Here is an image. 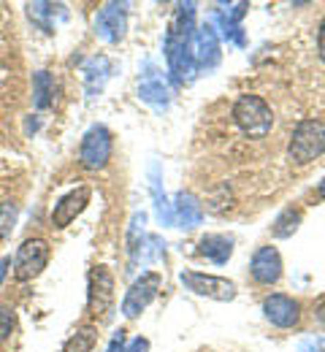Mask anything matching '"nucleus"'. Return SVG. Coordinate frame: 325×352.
I'll return each instance as SVG.
<instances>
[{
  "instance_id": "f257e3e1",
  "label": "nucleus",
  "mask_w": 325,
  "mask_h": 352,
  "mask_svg": "<svg viewBox=\"0 0 325 352\" xmlns=\"http://www.w3.org/2000/svg\"><path fill=\"white\" fill-rule=\"evenodd\" d=\"M231 122L233 128L241 133V138H247L252 144H260L274 133L277 114H274L271 103L263 95L241 92L231 106Z\"/></svg>"
},
{
  "instance_id": "7ed1b4c3",
  "label": "nucleus",
  "mask_w": 325,
  "mask_h": 352,
  "mask_svg": "<svg viewBox=\"0 0 325 352\" xmlns=\"http://www.w3.org/2000/svg\"><path fill=\"white\" fill-rule=\"evenodd\" d=\"M49 244L44 239H25L22 247L16 250V258H14V279L16 282H30L36 279L49 263Z\"/></svg>"
},
{
  "instance_id": "39448f33",
  "label": "nucleus",
  "mask_w": 325,
  "mask_h": 352,
  "mask_svg": "<svg viewBox=\"0 0 325 352\" xmlns=\"http://www.w3.org/2000/svg\"><path fill=\"white\" fill-rule=\"evenodd\" d=\"M87 309L98 322H106L111 317V309H114V276L98 265L90 274V301H87Z\"/></svg>"
},
{
  "instance_id": "0eeeda50",
  "label": "nucleus",
  "mask_w": 325,
  "mask_h": 352,
  "mask_svg": "<svg viewBox=\"0 0 325 352\" xmlns=\"http://www.w3.org/2000/svg\"><path fill=\"white\" fill-rule=\"evenodd\" d=\"M182 282L192 293L198 296H209L214 301H233L236 298V285L223 279V276H212V274H182Z\"/></svg>"
},
{
  "instance_id": "f8f14e48",
  "label": "nucleus",
  "mask_w": 325,
  "mask_h": 352,
  "mask_svg": "<svg viewBox=\"0 0 325 352\" xmlns=\"http://www.w3.org/2000/svg\"><path fill=\"white\" fill-rule=\"evenodd\" d=\"M14 225H16V206L0 204V241H5L14 233Z\"/></svg>"
},
{
  "instance_id": "423d86ee",
  "label": "nucleus",
  "mask_w": 325,
  "mask_h": 352,
  "mask_svg": "<svg viewBox=\"0 0 325 352\" xmlns=\"http://www.w3.org/2000/svg\"><path fill=\"white\" fill-rule=\"evenodd\" d=\"M90 198H93L90 187H76V190H71L68 195H63V198L54 204V209H52V228H54V230L68 228L71 222L87 209Z\"/></svg>"
},
{
  "instance_id": "20e7f679",
  "label": "nucleus",
  "mask_w": 325,
  "mask_h": 352,
  "mask_svg": "<svg viewBox=\"0 0 325 352\" xmlns=\"http://www.w3.org/2000/svg\"><path fill=\"white\" fill-rule=\"evenodd\" d=\"M111 133L106 131L103 125H95L85 133L82 146H79V160L87 171H100L106 168V163L111 160Z\"/></svg>"
},
{
  "instance_id": "4468645a",
  "label": "nucleus",
  "mask_w": 325,
  "mask_h": 352,
  "mask_svg": "<svg viewBox=\"0 0 325 352\" xmlns=\"http://www.w3.org/2000/svg\"><path fill=\"white\" fill-rule=\"evenodd\" d=\"M16 328V314L11 309H0V342H5Z\"/></svg>"
},
{
  "instance_id": "9d476101",
  "label": "nucleus",
  "mask_w": 325,
  "mask_h": 352,
  "mask_svg": "<svg viewBox=\"0 0 325 352\" xmlns=\"http://www.w3.org/2000/svg\"><path fill=\"white\" fill-rule=\"evenodd\" d=\"M157 287H160V276H157V274H146V276H141L139 282L131 287V293H128V298H125V304H122V311H125L128 317H136L141 309L155 298Z\"/></svg>"
},
{
  "instance_id": "1a4fd4ad",
  "label": "nucleus",
  "mask_w": 325,
  "mask_h": 352,
  "mask_svg": "<svg viewBox=\"0 0 325 352\" xmlns=\"http://www.w3.org/2000/svg\"><path fill=\"white\" fill-rule=\"evenodd\" d=\"M263 309H266V317H269L274 325H279V328H293V325L298 322V317H301L298 301H293L290 296H282V293L269 296Z\"/></svg>"
},
{
  "instance_id": "ddd939ff",
  "label": "nucleus",
  "mask_w": 325,
  "mask_h": 352,
  "mask_svg": "<svg viewBox=\"0 0 325 352\" xmlns=\"http://www.w3.org/2000/svg\"><path fill=\"white\" fill-rule=\"evenodd\" d=\"M301 222V209H287L282 217L277 220V228H274V236H290Z\"/></svg>"
},
{
  "instance_id": "f3484780",
  "label": "nucleus",
  "mask_w": 325,
  "mask_h": 352,
  "mask_svg": "<svg viewBox=\"0 0 325 352\" xmlns=\"http://www.w3.org/2000/svg\"><path fill=\"white\" fill-rule=\"evenodd\" d=\"M317 195H320V198H325V182H320V190H317Z\"/></svg>"
},
{
  "instance_id": "dca6fc26",
  "label": "nucleus",
  "mask_w": 325,
  "mask_h": 352,
  "mask_svg": "<svg viewBox=\"0 0 325 352\" xmlns=\"http://www.w3.org/2000/svg\"><path fill=\"white\" fill-rule=\"evenodd\" d=\"M317 54H320V60L325 63V16L323 22H320V28H317Z\"/></svg>"
},
{
  "instance_id": "9b49d317",
  "label": "nucleus",
  "mask_w": 325,
  "mask_h": 352,
  "mask_svg": "<svg viewBox=\"0 0 325 352\" xmlns=\"http://www.w3.org/2000/svg\"><path fill=\"white\" fill-rule=\"evenodd\" d=\"M95 344H98V328H95V325H85V328H79V331L65 342L63 352H93Z\"/></svg>"
},
{
  "instance_id": "f03ea898",
  "label": "nucleus",
  "mask_w": 325,
  "mask_h": 352,
  "mask_svg": "<svg viewBox=\"0 0 325 352\" xmlns=\"http://www.w3.org/2000/svg\"><path fill=\"white\" fill-rule=\"evenodd\" d=\"M325 155V122L317 117L301 120L287 138V163L290 168H306Z\"/></svg>"
},
{
  "instance_id": "2eb2a0df",
  "label": "nucleus",
  "mask_w": 325,
  "mask_h": 352,
  "mask_svg": "<svg viewBox=\"0 0 325 352\" xmlns=\"http://www.w3.org/2000/svg\"><path fill=\"white\" fill-rule=\"evenodd\" d=\"M49 76L47 74H38V76H36V103H38V106H47L49 103Z\"/></svg>"
},
{
  "instance_id": "a211bd4d",
  "label": "nucleus",
  "mask_w": 325,
  "mask_h": 352,
  "mask_svg": "<svg viewBox=\"0 0 325 352\" xmlns=\"http://www.w3.org/2000/svg\"><path fill=\"white\" fill-rule=\"evenodd\" d=\"M5 265H8V263H3V265H0V279H3V271H5Z\"/></svg>"
},
{
  "instance_id": "6e6552de",
  "label": "nucleus",
  "mask_w": 325,
  "mask_h": 352,
  "mask_svg": "<svg viewBox=\"0 0 325 352\" xmlns=\"http://www.w3.org/2000/svg\"><path fill=\"white\" fill-rule=\"evenodd\" d=\"M249 274L258 285H274L282 276V258L274 247H260L252 258V265H249Z\"/></svg>"
}]
</instances>
